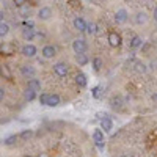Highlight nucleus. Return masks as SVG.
I'll return each mask as SVG.
<instances>
[{
	"label": "nucleus",
	"mask_w": 157,
	"mask_h": 157,
	"mask_svg": "<svg viewBox=\"0 0 157 157\" xmlns=\"http://www.w3.org/2000/svg\"><path fill=\"white\" fill-rule=\"evenodd\" d=\"M72 50H74V54H85L88 50V43L83 38H77L72 41Z\"/></svg>",
	"instance_id": "1"
},
{
	"label": "nucleus",
	"mask_w": 157,
	"mask_h": 157,
	"mask_svg": "<svg viewBox=\"0 0 157 157\" xmlns=\"http://www.w3.org/2000/svg\"><path fill=\"white\" fill-rule=\"evenodd\" d=\"M52 16H54V11H52V8H49V6H41L38 10V13H36V19L38 21H49Z\"/></svg>",
	"instance_id": "2"
},
{
	"label": "nucleus",
	"mask_w": 157,
	"mask_h": 157,
	"mask_svg": "<svg viewBox=\"0 0 157 157\" xmlns=\"http://www.w3.org/2000/svg\"><path fill=\"white\" fill-rule=\"evenodd\" d=\"M21 54H22L24 57H27V58H33V57H36V54H38V49H36V46H35V44L27 43L25 46H22Z\"/></svg>",
	"instance_id": "3"
},
{
	"label": "nucleus",
	"mask_w": 157,
	"mask_h": 157,
	"mask_svg": "<svg viewBox=\"0 0 157 157\" xmlns=\"http://www.w3.org/2000/svg\"><path fill=\"white\" fill-rule=\"evenodd\" d=\"M129 21V13H127V10H124V8H120L116 13H115V22L116 24H126Z\"/></svg>",
	"instance_id": "4"
},
{
	"label": "nucleus",
	"mask_w": 157,
	"mask_h": 157,
	"mask_svg": "<svg viewBox=\"0 0 157 157\" xmlns=\"http://www.w3.org/2000/svg\"><path fill=\"white\" fill-rule=\"evenodd\" d=\"M41 55L46 58V60H50V58H54L57 55V47L55 46H52V44H47L41 49Z\"/></svg>",
	"instance_id": "5"
},
{
	"label": "nucleus",
	"mask_w": 157,
	"mask_h": 157,
	"mask_svg": "<svg viewBox=\"0 0 157 157\" xmlns=\"http://www.w3.org/2000/svg\"><path fill=\"white\" fill-rule=\"evenodd\" d=\"M54 72L58 75V77H66L68 72H69V68H68V64L66 63H55L54 64Z\"/></svg>",
	"instance_id": "6"
},
{
	"label": "nucleus",
	"mask_w": 157,
	"mask_h": 157,
	"mask_svg": "<svg viewBox=\"0 0 157 157\" xmlns=\"http://www.w3.org/2000/svg\"><path fill=\"white\" fill-rule=\"evenodd\" d=\"M21 74L25 78H33L36 75V69L35 66H30V64H24V66H21Z\"/></svg>",
	"instance_id": "7"
},
{
	"label": "nucleus",
	"mask_w": 157,
	"mask_h": 157,
	"mask_svg": "<svg viewBox=\"0 0 157 157\" xmlns=\"http://www.w3.org/2000/svg\"><path fill=\"white\" fill-rule=\"evenodd\" d=\"M121 43H123V39H121V35H120V33L112 32V33L109 35V44H110L112 47H120Z\"/></svg>",
	"instance_id": "8"
},
{
	"label": "nucleus",
	"mask_w": 157,
	"mask_h": 157,
	"mask_svg": "<svg viewBox=\"0 0 157 157\" xmlns=\"http://www.w3.org/2000/svg\"><path fill=\"white\" fill-rule=\"evenodd\" d=\"M35 36H36V32H35L33 27H24L22 29V38L25 39V41H29V43L33 41Z\"/></svg>",
	"instance_id": "9"
},
{
	"label": "nucleus",
	"mask_w": 157,
	"mask_h": 157,
	"mask_svg": "<svg viewBox=\"0 0 157 157\" xmlns=\"http://www.w3.org/2000/svg\"><path fill=\"white\" fill-rule=\"evenodd\" d=\"M72 25H74V29H75L77 32L83 33V32H85V27H86V22H85V19H83V17L77 16V17H74V21H72Z\"/></svg>",
	"instance_id": "10"
},
{
	"label": "nucleus",
	"mask_w": 157,
	"mask_h": 157,
	"mask_svg": "<svg viewBox=\"0 0 157 157\" xmlns=\"http://www.w3.org/2000/svg\"><path fill=\"white\" fill-rule=\"evenodd\" d=\"M148 19H149V16H148L146 11H138L137 14L134 16V21H135L137 25H145L148 22Z\"/></svg>",
	"instance_id": "11"
},
{
	"label": "nucleus",
	"mask_w": 157,
	"mask_h": 157,
	"mask_svg": "<svg viewBox=\"0 0 157 157\" xmlns=\"http://www.w3.org/2000/svg\"><path fill=\"white\" fill-rule=\"evenodd\" d=\"M93 140H94L96 146H98L99 149H102V148H104V132H102L101 129H96V130H94V134H93Z\"/></svg>",
	"instance_id": "12"
},
{
	"label": "nucleus",
	"mask_w": 157,
	"mask_h": 157,
	"mask_svg": "<svg viewBox=\"0 0 157 157\" xmlns=\"http://www.w3.org/2000/svg\"><path fill=\"white\" fill-rule=\"evenodd\" d=\"M60 102H61V99H60V96H58L57 93H54V94H47L46 105H49V107H57V105H60Z\"/></svg>",
	"instance_id": "13"
},
{
	"label": "nucleus",
	"mask_w": 157,
	"mask_h": 157,
	"mask_svg": "<svg viewBox=\"0 0 157 157\" xmlns=\"http://www.w3.org/2000/svg\"><path fill=\"white\" fill-rule=\"evenodd\" d=\"M101 129H104V132H110L113 129V123L107 115H104V118H101Z\"/></svg>",
	"instance_id": "14"
},
{
	"label": "nucleus",
	"mask_w": 157,
	"mask_h": 157,
	"mask_svg": "<svg viewBox=\"0 0 157 157\" xmlns=\"http://www.w3.org/2000/svg\"><path fill=\"white\" fill-rule=\"evenodd\" d=\"M27 88H30V90H33V91H41V80H38V78H30V80L27 82Z\"/></svg>",
	"instance_id": "15"
},
{
	"label": "nucleus",
	"mask_w": 157,
	"mask_h": 157,
	"mask_svg": "<svg viewBox=\"0 0 157 157\" xmlns=\"http://www.w3.org/2000/svg\"><path fill=\"white\" fill-rule=\"evenodd\" d=\"M85 33H88L90 36H93L98 33V24L96 22H86V27H85Z\"/></svg>",
	"instance_id": "16"
},
{
	"label": "nucleus",
	"mask_w": 157,
	"mask_h": 157,
	"mask_svg": "<svg viewBox=\"0 0 157 157\" xmlns=\"http://www.w3.org/2000/svg\"><path fill=\"white\" fill-rule=\"evenodd\" d=\"M19 14H21V17H24V19H27V17H30V14H32V8L25 3V5H22L21 8H19Z\"/></svg>",
	"instance_id": "17"
},
{
	"label": "nucleus",
	"mask_w": 157,
	"mask_h": 157,
	"mask_svg": "<svg viewBox=\"0 0 157 157\" xmlns=\"http://www.w3.org/2000/svg\"><path fill=\"white\" fill-rule=\"evenodd\" d=\"M75 61H77L78 66H85V64L90 61V58H88L86 54H75Z\"/></svg>",
	"instance_id": "18"
},
{
	"label": "nucleus",
	"mask_w": 157,
	"mask_h": 157,
	"mask_svg": "<svg viewBox=\"0 0 157 157\" xmlns=\"http://www.w3.org/2000/svg\"><path fill=\"white\" fill-rule=\"evenodd\" d=\"M75 83L80 86V88H83V86H86V75L85 74H82V72H78L77 75H75Z\"/></svg>",
	"instance_id": "19"
},
{
	"label": "nucleus",
	"mask_w": 157,
	"mask_h": 157,
	"mask_svg": "<svg viewBox=\"0 0 157 157\" xmlns=\"http://www.w3.org/2000/svg\"><path fill=\"white\" fill-rule=\"evenodd\" d=\"M10 24H6L5 21L3 22H0V38H5L8 33H10Z\"/></svg>",
	"instance_id": "20"
},
{
	"label": "nucleus",
	"mask_w": 157,
	"mask_h": 157,
	"mask_svg": "<svg viewBox=\"0 0 157 157\" xmlns=\"http://www.w3.org/2000/svg\"><path fill=\"white\" fill-rule=\"evenodd\" d=\"M143 46V39H141V36H134L132 38V41H130V47H132V49H140Z\"/></svg>",
	"instance_id": "21"
},
{
	"label": "nucleus",
	"mask_w": 157,
	"mask_h": 157,
	"mask_svg": "<svg viewBox=\"0 0 157 157\" xmlns=\"http://www.w3.org/2000/svg\"><path fill=\"white\" fill-rule=\"evenodd\" d=\"M102 66H104L102 58H101V57H94V58H93V69H94V71H101Z\"/></svg>",
	"instance_id": "22"
},
{
	"label": "nucleus",
	"mask_w": 157,
	"mask_h": 157,
	"mask_svg": "<svg viewBox=\"0 0 157 157\" xmlns=\"http://www.w3.org/2000/svg\"><path fill=\"white\" fill-rule=\"evenodd\" d=\"M17 140H19L17 135H10L8 138L3 140V145H6V146H13V145H16V141H17Z\"/></svg>",
	"instance_id": "23"
},
{
	"label": "nucleus",
	"mask_w": 157,
	"mask_h": 157,
	"mask_svg": "<svg viewBox=\"0 0 157 157\" xmlns=\"http://www.w3.org/2000/svg\"><path fill=\"white\" fill-rule=\"evenodd\" d=\"M24 98L27 99V101H33V99L36 98V91H33V90L27 88V90H25V93H24Z\"/></svg>",
	"instance_id": "24"
},
{
	"label": "nucleus",
	"mask_w": 157,
	"mask_h": 157,
	"mask_svg": "<svg viewBox=\"0 0 157 157\" xmlns=\"http://www.w3.org/2000/svg\"><path fill=\"white\" fill-rule=\"evenodd\" d=\"M32 135H33V132H32L30 129H27V130H24V132H21V134H19L17 137H19L21 140H24V141H25V140H29V138H32Z\"/></svg>",
	"instance_id": "25"
},
{
	"label": "nucleus",
	"mask_w": 157,
	"mask_h": 157,
	"mask_svg": "<svg viewBox=\"0 0 157 157\" xmlns=\"http://www.w3.org/2000/svg\"><path fill=\"white\" fill-rule=\"evenodd\" d=\"M146 69H148V68H146V64H145V63H141V61H138V63L135 64V71H137L138 74H145Z\"/></svg>",
	"instance_id": "26"
},
{
	"label": "nucleus",
	"mask_w": 157,
	"mask_h": 157,
	"mask_svg": "<svg viewBox=\"0 0 157 157\" xmlns=\"http://www.w3.org/2000/svg\"><path fill=\"white\" fill-rule=\"evenodd\" d=\"M0 75L2 77H5V78H11V72H10V69H8V66H0Z\"/></svg>",
	"instance_id": "27"
},
{
	"label": "nucleus",
	"mask_w": 157,
	"mask_h": 157,
	"mask_svg": "<svg viewBox=\"0 0 157 157\" xmlns=\"http://www.w3.org/2000/svg\"><path fill=\"white\" fill-rule=\"evenodd\" d=\"M13 3H14V6L21 8L22 5H25V3H27V0H13Z\"/></svg>",
	"instance_id": "28"
},
{
	"label": "nucleus",
	"mask_w": 157,
	"mask_h": 157,
	"mask_svg": "<svg viewBox=\"0 0 157 157\" xmlns=\"http://www.w3.org/2000/svg\"><path fill=\"white\" fill-rule=\"evenodd\" d=\"M46 101H47V94L46 93H41V96H39V104L46 105Z\"/></svg>",
	"instance_id": "29"
},
{
	"label": "nucleus",
	"mask_w": 157,
	"mask_h": 157,
	"mask_svg": "<svg viewBox=\"0 0 157 157\" xmlns=\"http://www.w3.org/2000/svg\"><path fill=\"white\" fill-rule=\"evenodd\" d=\"M3 98H5V90H3V88H0V102L3 101Z\"/></svg>",
	"instance_id": "30"
},
{
	"label": "nucleus",
	"mask_w": 157,
	"mask_h": 157,
	"mask_svg": "<svg viewBox=\"0 0 157 157\" xmlns=\"http://www.w3.org/2000/svg\"><path fill=\"white\" fill-rule=\"evenodd\" d=\"M3 21H5V13L0 10V22H3Z\"/></svg>",
	"instance_id": "31"
},
{
	"label": "nucleus",
	"mask_w": 157,
	"mask_h": 157,
	"mask_svg": "<svg viewBox=\"0 0 157 157\" xmlns=\"http://www.w3.org/2000/svg\"><path fill=\"white\" fill-rule=\"evenodd\" d=\"M152 16H154V21L157 19V8L154 6V10H152Z\"/></svg>",
	"instance_id": "32"
},
{
	"label": "nucleus",
	"mask_w": 157,
	"mask_h": 157,
	"mask_svg": "<svg viewBox=\"0 0 157 157\" xmlns=\"http://www.w3.org/2000/svg\"><path fill=\"white\" fill-rule=\"evenodd\" d=\"M93 94H94L96 98L99 96V88H94V91H93Z\"/></svg>",
	"instance_id": "33"
},
{
	"label": "nucleus",
	"mask_w": 157,
	"mask_h": 157,
	"mask_svg": "<svg viewBox=\"0 0 157 157\" xmlns=\"http://www.w3.org/2000/svg\"><path fill=\"white\" fill-rule=\"evenodd\" d=\"M38 157H49V154H46V152H44V154H39Z\"/></svg>",
	"instance_id": "34"
},
{
	"label": "nucleus",
	"mask_w": 157,
	"mask_h": 157,
	"mask_svg": "<svg viewBox=\"0 0 157 157\" xmlns=\"http://www.w3.org/2000/svg\"><path fill=\"white\" fill-rule=\"evenodd\" d=\"M86 2H90V3H93V2H94V0H86Z\"/></svg>",
	"instance_id": "35"
},
{
	"label": "nucleus",
	"mask_w": 157,
	"mask_h": 157,
	"mask_svg": "<svg viewBox=\"0 0 157 157\" xmlns=\"http://www.w3.org/2000/svg\"><path fill=\"white\" fill-rule=\"evenodd\" d=\"M24 157H30V155H24Z\"/></svg>",
	"instance_id": "36"
},
{
	"label": "nucleus",
	"mask_w": 157,
	"mask_h": 157,
	"mask_svg": "<svg viewBox=\"0 0 157 157\" xmlns=\"http://www.w3.org/2000/svg\"><path fill=\"white\" fill-rule=\"evenodd\" d=\"M121 157H127V155H121Z\"/></svg>",
	"instance_id": "37"
}]
</instances>
